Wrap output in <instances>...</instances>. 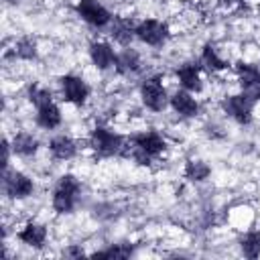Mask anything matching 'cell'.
Masks as SVG:
<instances>
[{
  "label": "cell",
  "instance_id": "1",
  "mask_svg": "<svg viewBox=\"0 0 260 260\" xmlns=\"http://www.w3.org/2000/svg\"><path fill=\"white\" fill-rule=\"evenodd\" d=\"M79 191V183L73 175H65L61 181H59V187L53 195V207L59 211V213H65V211H71L73 203H75V195Z\"/></svg>",
  "mask_w": 260,
  "mask_h": 260
},
{
  "label": "cell",
  "instance_id": "2",
  "mask_svg": "<svg viewBox=\"0 0 260 260\" xmlns=\"http://www.w3.org/2000/svg\"><path fill=\"white\" fill-rule=\"evenodd\" d=\"M91 146L95 148L98 154L110 156L114 152H120L124 144H122V138L118 134H112L110 130H104V128H95L91 134Z\"/></svg>",
  "mask_w": 260,
  "mask_h": 260
},
{
  "label": "cell",
  "instance_id": "3",
  "mask_svg": "<svg viewBox=\"0 0 260 260\" xmlns=\"http://www.w3.org/2000/svg\"><path fill=\"white\" fill-rule=\"evenodd\" d=\"M252 106H254V98L250 93L232 95L223 104V108L228 110V114L232 118H236L240 124H248L250 122V118H252Z\"/></svg>",
  "mask_w": 260,
  "mask_h": 260
},
{
  "label": "cell",
  "instance_id": "4",
  "mask_svg": "<svg viewBox=\"0 0 260 260\" xmlns=\"http://www.w3.org/2000/svg\"><path fill=\"white\" fill-rule=\"evenodd\" d=\"M142 102L150 108V110H162L165 104H167V93H165V87L160 85V79L158 77H150L144 81L142 85Z\"/></svg>",
  "mask_w": 260,
  "mask_h": 260
},
{
  "label": "cell",
  "instance_id": "5",
  "mask_svg": "<svg viewBox=\"0 0 260 260\" xmlns=\"http://www.w3.org/2000/svg\"><path fill=\"white\" fill-rule=\"evenodd\" d=\"M77 12L81 14L83 20H87L93 26H104L110 22V12L98 4L95 0H79L77 2Z\"/></svg>",
  "mask_w": 260,
  "mask_h": 260
},
{
  "label": "cell",
  "instance_id": "6",
  "mask_svg": "<svg viewBox=\"0 0 260 260\" xmlns=\"http://www.w3.org/2000/svg\"><path fill=\"white\" fill-rule=\"evenodd\" d=\"M134 32L148 45H160L167 39V26L158 20H144L138 24Z\"/></svg>",
  "mask_w": 260,
  "mask_h": 260
},
{
  "label": "cell",
  "instance_id": "7",
  "mask_svg": "<svg viewBox=\"0 0 260 260\" xmlns=\"http://www.w3.org/2000/svg\"><path fill=\"white\" fill-rule=\"evenodd\" d=\"M61 83H63V93H65V100L67 102H73V104H83L85 102V98H87V85L79 77L65 75L61 79Z\"/></svg>",
  "mask_w": 260,
  "mask_h": 260
},
{
  "label": "cell",
  "instance_id": "8",
  "mask_svg": "<svg viewBox=\"0 0 260 260\" xmlns=\"http://www.w3.org/2000/svg\"><path fill=\"white\" fill-rule=\"evenodd\" d=\"M30 191H32V183L28 177H24L20 173L6 175V193L10 197H26Z\"/></svg>",
  "mask_w": 260,
  "mask_h": 260
},
{
  "label": "cell",
  "instance_id": "9",
  "mask_svg": "<svg viewBox=\"0 0 260 260\" xmlns=\"http://www.w3.org/2000/svg\"><path fill=\"white\" fill-rule=\"evenodd\" d=\"M238 73H240V81H242V87L254 98V91L258 89L260 85V71L248 63H238Z\"/></svg>",
  "mask_w": 260,
  "mask_h": 260
},
{
  "label": "cell",
  "instance_id": "10",
  "mask_svg": "<svg viewBox=\"0 0 260 260\" xmlns=\"http://www.w3.org/2000/svg\"><path fill=\"white\" fill-rule=\"evenodd\" d=\"M146 154H158L162 148H165V140L156 134V132H146V134H138V136H134L132 138Z\"/></svg>",
  "mask_w": 260,
  "mask_h": 260
},
{
  "label": "cell",
  "instance_id": "11",
  "mask_svg": "<svg viewBox=\"0 0 260 260\" xmlns=\"http://www.w3.org/2000/svg\"><path fill=\"white\" fill-rule=\"evenodd\" d=\"M91 59L93 63L100 67V69H108L116 63V57H114V51L110 49V45L106 43H95L91 45Z\"/></svg>",
  "mask_w": 260,
  "mask_h": 260
},
{
  "label": "cell",
  "instance_id": "12",
  "mask_svg": "<svg viewBox=\"0 0 260 260\" xmlns=\"http://www.w3.org/2000/svg\"><path fill=\"white\" fill-rule=\"evenodd\" d=\"M171 102H173V108L183 116H195L197 114V102L185 91H177Z\"/></svg>",
  "mask_w": 260,
  "mask_h": 260
},
{
  "label": "cell",
  "instance_id": "13",
  "mask_svg": "<svg viewBox=\"0 0 260 260\" xmlns=\"http://www.w3.org/2000/svg\"><path fill=\"white\" fill-rule=\"evenodd\" d=\"M59 122H61V114L53 102L39 108V124L43 128H55V126H59Z\"/></svg>",
  "mask_w": 260,
  "mask_h": 260
},
{
  "label": "cell",
  "instance_id": "14",
  "mask_svg": "<svg viewBox=\"0 0 260 260\" xmlns=\"http://www.w3.org/2000/svg\"><path fill=\"white\" fill-rule=\"evenodd\" d=\"M45 236H47L45 228H43V225H37V223H28V225L18 234V238H20L24 244H28V246H43Z\"/></svg>",
  "mask_w": 260,
  "mask_h": 260
},
{
  "label": "cell",
  "instance_id": "15",
  "mask_svg": "<svg viewBox=\"0 0 260 260\" xmlns=\"http://www.w3.org/2000/svg\"><path fill=\"white\" fill-rule=\"evenodd\" d=\"M51 152L57 158H71L75 154V142L67 136H57L51 142Z\"/></svg>",
  "mask_w": 260,
  "mask_h": 260
},
{
  "label": "cell",
  "instance_id": "16",
  "mask_svg": "<svg viewBox=\"0 0 260 260\" xmlns=\"http://www.w3.org/2000/svg\"><path fill=\"white\" fill-rule=\"evenodd\" d=\"M179 79L187 89L199 91L201 89V81H199V71L195 65H185L179 69Z\"/></svg>",
  "mask_w": 260,
  "mask_h": 260
},
{
  "label": "cell",
  "instance_id": "17",
  "mask_svg": "<svg viewBox=\"0 0 260 260\" xmlns=\"http://www.w3.org/2000/svg\"><path fill=\"white\" fill-rule=\"evenodd\" d=\"M116 69L120 73H128V71H136L138 69V55L134 51H124L118 59H116Z\"/></svg>",
  "mask_w": 260,
  "mask_h": 260
},
{
  "label": "cell",
  "instance_id": "18",
  "mask_svg": "<svg viewBox=\"0 0 260 260\" xmlns=\"http://www.w3.org/2000/svg\"><path fill=\"white\" fill-rule=\"evenodd\" d=\"M14 150H16L18 154L28 156V154H32V152L37 150V140H35L32 136H28V134H18V136L14 138Z\"/></svg>",
  "mask_w": 260,
  "mask_h": 260
},
{
  "label": "cell",
  "instance_id": "19",
  "mask_svg": "<svg viewBox=\"0 0 260 260\" xmlns=\"http://www.w3.org/2000/svg\"><path fill=\"white\" fill-rule=\"evenodd\" d=\"M185 175L189 179H193V181H203L209 175V167L203 160H189L187 169H185Z\"/></svg>",
  "mask_w": 260,
  "mask_h": 260
},
{
  "label": "cell",
  "instance_id": "20",
  "mask_svg": "<svg viewBox=\"0 0 260 260\" xmlns=\"http://www.w3.org/2000/svg\"><path fill=\"white\" fill-rule=\"evenodd\" d=\"M242 250L248 258H256L260 254V232H252L244 238L242 242Z\"/></svg>",
  "mask_w": 260,
  "mask_h": 260
},
{
  "label": "cell",
  "instance_id": "21",
  "mask_svg": "<svg viewBox=\"0 0 260 260\" xmlns=\"http://www.w3.org/2000/svg\"><path fill=\"white\" fill-rule=\"evenodd\" d=\"M112 35H114V39H116L118 43L126 45V43H130V39H132V26H130L126 20H116V24H114V28H112Z\"/></svg>",
  "mask_w": 260,
  "mask_h": 260
},
{
  "label": "cell",
  "instance_id": "22",
  "mask_svg": "<svg viewBox=\"0 0 260 260\" xmlns=\"http://www.w3.org/2000/svg\"><path fill=\"white\" fill-rule=\"evenodd\" d=\"M203 63H205L207 67H211V69H225V67H228V63L221 61V59L215 55V49L209 47V45L203 49Z\"/></svg>",
  "mask_w": 260,
  "mask_h": 260
},
{
  "label": "cell",
  "instance_id": "23",
  "mask_svg": "<svg viewBox=\"0 0 260 260\" xmlns=\"http://www.w3.org/2000/svg\"><path fill=\"white\" fill-rule=\"evenodd\" d=\"M130 254H132V248L130 246H114V248H110L106 252L95 254V258H126Z\"/></svg>",
  "mask_w": 260,
  "mask_h": 260
},
{
  "label": "cell",
  "instance_id": "24",
  "mask_svg": "<svg viewBox=\"0 0 260 260\" xmlns=\"http://www.w3.org/2000/svg\"><path fill=\"white\" fill-rule=\"evenodd\" d=\"M30 100L41 108V106H45V104H49V102H51V93H49V89L32 87V89H30Z\"/></svg>",
  "mask_w": 260,
  "mask_h": 260
},
{
  "label": "cell",
  "instance_id": "25",
  "mask_svg": "<svg viewBox=\"0 0 260 260\" xmlns=\"http://www.w3.org/2000/svg\"><path fill=\"white\" fill-rule=\"evenodd\" d=\"M16 55H18V57H24V59L35 57V43H30V41H20V43L16 45Z\"/></svg>",
  "mask_w": 260,
  "mask_h": 260
},
{
  "label": "cell",
  "instance_id": "26",
  "mask_svg": "<svg viewBox=\"0 0 260 260\" xmlns=\"http://www.w3.org/2000/svg\"><path fill=\"white\" fill-rule=\"evenodd\" d=\"M254 98H260V85H258V89L254 91Z\"/></svg>",
  "mask_w": 260,
  "mask_h": 260
},
{
  "label": "cell",
  "instance_id": "27",
  "mask_svg": "<svg viewBox=\"0 0 260 260\" xmlns=\"http://www.w3.org/2000/svg\"><path fill=\"white\" fill-rule=\"evenodd\" d=\"M223 2H232V0H223Z\"/></svg>",
  "mask_w": 260,
  "mask_h": 260
}]
</instances>
